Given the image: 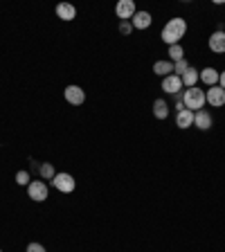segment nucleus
I'll use <instances>...</instances> for the list:
<instances>
[{
	"instance_id": "obj_1",
	"label": "nucleus",
	"mask_w": 225,
	"mask_h": 252,
	"mask_svg": "<svg viewBox=\"0 0 225 252\" xmlns=\"http://www.w3.org/2000/svg\"><path fill=\"white\" fill-rule=\"evenodd\" d=\"M185 34H187V23H185V18H171V21L162 27L160 36H162V41H165V43L178 45V41H180Z\"/></svg>"
},
{
	"instance_id": "obj_2",
	"label": "nucleus",
	"mask_w": 225,
	"mask_h": 252,
	"mask_svg": "<svg viewBox=\"0 0 225 252\" xmlns=\"http://www.w3.org/2000/svg\"><path fill=\"white\" fill-rule=\"evenodd\" d=\"M182 104H185V108L187 111H192V113H198V111H203V106L207 102H205V92L200 90V88H187V90L182 92Z\"/></svg>"
},
{
	"instance_id": "obj_3",
	"label": "nucleus",
	"mask_w": 225,
	"mask_h": 252,
	"mask_svg": "<svg viewBox=\"0 0 225 252\" xmlns=\"http://www.w3.org/2000/svg\"><path fill=\"white\" fill-rule=\"evenodd\" d=\"M48 185L43 183V180H32V183L27 185V196L32 200H36V203H43V200H48Z\"/></svg>"
},
{
	"instance_id": "obj_4",
	"label": "nucleus",
	"mask_w": 225,
	"mask_h": 252,
	"mask_svg": "<svg viewBox=\"0 0 225 252\" xmlns=\"http://www.w3.org/2000/svg\"><path fill=\"white\" fill-rule=\"evenodd\" d=\"M52 185L59 189L61 194H72L75 192V187H77L75 178L70 176V173H56V176L52 178Z\"/></svg>"
},
{
	"instance_id": "obj_5",
	"label": "nucleus",
	"mask_w": 225,
	"mask_h": 252,
	"mask_svg": "<svg viewBox=\"0 0 225 252\" xmlns=\"http://www.w3.org/2000/svg\"><path fill=\"white\" fill-rule=\"evenodd\" d=\"M205 102L212 104L214 108L225 106V90L221 86H212L209 90H205Z\"/></svg>"
},
{
	"instance_id": "obj_6",
	"label": "nucleus",
	"mask_w": 225,
	"mask_h": 252,
	"mask_svg": "<svg viewBox=\"0 0 225 252\" xmlns=\"http://www.w3.org/2000/svg\"><path fill=\"white\" fill-rule=\"evenodd\" d=\"M115 14L122 21H131L135 16V2L133 0H119L117 5H115Z\"/></svg>"
},
{
	"instance_id": "obj_7",
	"label": "nucleus",
	"mask_w": 225,
	"mask_h": 252,
	"mask_svg": "<svg viewBox=\"0 0 225 252\" xmlns=\"http://www.w3.org/2000/svg\"><path fill=\"white\" fill-rule=\"evenodd\" d=\"M63 92H65V99H68L72 106H81V104L86 102V92L79 86H68Z\"/></svg>"
},
{
	"instance_id": "obj_8",
	"label": "nucleus",
	"mask_w": 225,
	"mask_h": 252,
	"mask_svg": "<svg viewBox=\"0 0 225 252\" xmlns=\"http://www.w3.org/2000/svg\"><path fill=\"white\" fill-rule=\"evenodd\" d=\"M162 90L169 92V95H178L182 90V79L178 75H169L162 79Z\"/></svg>"
},
{
	"instance_id": "obj_9",
	"label": "nucleus",
	"mask_w": 225,
	"mask_h": 252,
	"mask_svg": "<svg viewBox=\"0 0 225 252\" xmlns=\"http://www.w3.org/2000/svg\"><path fill=\"white\" fill-rule=\"evenodd\" d=\"M133 29H146L151 25V14L149 11H135V16L131 18Z\"/></svg>"
},
{
	"instance_id": "obj_10",
	"label": "nucleus",
	"mask_w": 225,
	"mask_h": 252,
	"mask_svg": "<svg viewBox=\"0 0 225 252\" xmlns=\"http://www.w3.org/2000/svg\"><path fill=\"white\" fill-rule=\"evenodd\" d=\"M209 50L216 54L225 52V32H214L209 36Z\"/></svg>"
},
{
	"instance_id": "obj_11",
	"label": "nucleus",
	"mask_w": 225,
	"mask_h": 252,
	"mask_svg": "<svg viewBox=\"0 0 225 252\" xmlns=\"http://www.w3.org/2000/svg\"><path fill=\"white\" fill-rule=\"evenodd\" d=\"M56 16H59L61 21H72V18L77 16L75 5H70V2H59V5H56Z\"/></svg>"
},
{
	"instance_id": "obj_12",
	"label": "nucleus",
	"mask_w": 225,
	"mask_h": 252,
	"mask_svg": "<svg viewBox=\"0 0 225 252\" xmlns=\"http://www.w3.org/2000/svg\"><path fill=\"white\" fill-rule=\"evenodd\" d=\"M194 126H198L200 131L212 129V115H209L207 111H198V113H194Z\"/></svg>"
},
{
	"instance_id": "obj_13",
	"label": "nucleus",
	"mask_w": 225,
	"mask_h": 252,
	"mask_svg": "<svg viewBox=\"0 0 225 252\" xmlns=\"http://www.w3.org/2000/svg\"><path fill=\"white\" fill-rule=\"evenodd\" d=\"M176 126L178 129H189V126H194V113L192 111H180V113L176 115Z\"/></svg>"
},
{
	"instance_id": "obj_14",
	"label": "nucleus",
	"mask_w": 225,
	"mask_h": 252,
	"mask_svg": "<svg viewBox=\"0 0 225 252\" xmlns=\"http://www.w3.org/2000/svg\"><path fill=\"white\" fill-rule=\"evenodd\" d=\"M180 79H182V86L194 88V86H196V81L200 79V72H198V70H196V68H192V65H189V68H187V72H185V75H182Z\"/></svg>"
},
{
	"instance_id": "obj_15",
	"label": "nucleus",
	"mask_w": 225,
	"mask_h": 252,
	"mask_svg": "<svg viewBox=\"0 0 225 252\" xmlns=\"http://www.w3.org/2000/svg\"><path fill=\"white\" fill-rule=\"evenodd\" d=\"M153 72L165 79V77L173 75V63L171 61H156V63H153Z\"/></svg>"
},
{
	"instance_id": "obj_16",
	"label": "nucleus",
	"mask_w": 225,
	"mask_h": 252,
	"mask_svg": "<svg viewBox=\"0 0 225 252\" xmlns=\"http://www.w3.org/2000/svg\"><path fill=\"white\" fill-rule=\"evenodd\" d=\"M219 75H221V72H216L214 68H205L203 72H200V79H203V84H207V86L212 88V86H216V84H219Z\"/></svg>"
},
{
	"instance_id": "obj_17",
	"label": "nucleus",
	"mask_w": 225,
	"mask_h": 252,
	"mask_svg": "<svg viewBox=\"0 0 225 252\" xmlns=\"http://www.w3.org/2000/svg\"><path fill=\"white\" fill-rule=\"evenodd\" d=\"M153 115H156L158 119H167L169 117V104H167L165 99H156V104H153Z\"/></svg>"
},
{
	"instance_id": "obj_18",
	"label": "nucleus",
	"mask_w": 225,
	"mask_h": 252,
	"mask_svg": "<svg viewBox=\"0 0 225 252\" xmlns=\"http://www.w3.org/2000/svg\"><path fill=\"white\" fill-rule=\"evenodd\" d=\"M169 56H171L173 63H176V61H182L185 59V50H182L180 45H169Z\"/></svg>"
},
{
	"instance_id": "obj_19",
	"label": "nucleus",
	"mask_w": 225,
	"mask_h": 252,
	"mask_svg": "<svg viewBox=\"0 0 225 252\" xmlns=\"http://www.w3.org/2000/svg\"><path fill=\"white\" fill-rule=\"evenodd\" d=\"M54 176H56V171H54V167L50 165V162L41 165V178H43V180H52Z\"/></svg>"
},
{
	"instance_id": "obj_20",
	"label": "nucleus",
	"mask_w": 225,
	"mask_h": 252,
	"mask_svg": "<svg viewBox=\"0 0 225 252\" xmlns=\"http://www.w3.org/2000/svg\"><path fill=\"white\" fill-rule=\"evenodd\" d=\"M187 68H189V63H187L185 59H182V61H176V63H173V75L182 77L185 72H187Z\"/></svg>"
},
{
	"instance_id": "obj_21",
	"label": "nucleus",
	"mask_w": 225,
	"mask_h": 252,
	"mask_svg": "<svg viewBox=\"0 0 225 252\" xmlns=\"http://www.w3.org/2000/svg\"><path fill=\"white\" fill-rule=\"evenodd\" d=\"M16 183L18 185H29V183H32V180H29V173H27V171H18L16 173Z\"/></svg>"
},
{
	"instance_id": "obj_22",
	"label": "nucleus",
	"mask_w": 225,
	"mask_h": 252,
	"mask_svg": "<svg viewBox=\"0 0 225 252\" xmlns=\"http://www.w3.org/2000/svg\"><path fill=\"white\" fill-rule=\"evenodd\" d=\"M119 32H122L124 36H129V34L133 32V25H131L129 21H122V25H119Z\"/></svg>"
},
{
	"instance_id": "obj_23",
	"label": "nucleus",
	"mask_w": 225,
	"mask_h": 252,
	"mask_svg": "<svg viewBox=\"0 0 225 252\" xmlns=\"http://www.w3.org/2000/svg\"><path fill=\"white\" fill-rule=\"evenodd\" d=\"M27 252H45V248L41 246V243H29V246H27Z\"/></svg>"
},
{
	"instance_id": "obj_24",
	"label": "nucleus",
	"mask_w": 225,
	"mask_h": 252,
	"mask_svg": "<svg viewBox=\"0 0 225 252\" xmlns=\"http://www.w3.org/2000/svg\"><path fill=\"white\" fill-rule=\"evenodd\" d=\"M219 81H221V88H223V90H225V70H223V72H221V75H219Z\"/></svg>"
},
{
	"instance_id": "obj_25",
	"label": "nucleus",
	"mask_w": 225,
	"mask_h": 252,
	"mask_svg": "<svg viewBox=\"0 0 225 252\" xmlns=\"http://www.w3.org/2000/svg\"><path fill=\"white\" fill-rule=\"evenodd\" d=\"M0 252H2V250H0Z\"/></svg>"
}]
</instances>
